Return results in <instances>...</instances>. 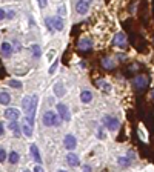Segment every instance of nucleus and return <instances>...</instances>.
<instances>
[{
    "instance_id": "obj_1",
    "label": "nucleus",
    "mask_w": 154,
    "mask_h": 172,
    "mask_svg": "<svg viewBox=\"0 0 154 172\" xmlns=\"http://www.w3.org/2000/svg\"><path fill=\"white\" fill-rule=\"evenodd\" d=\"M22 106L25 109V112H26V117L31 118V120H34V115H35V108H37V97L32 95H26V97H23L22 100Z\"/></svg>"
},
{
    "instance_id": "obj_2",
    "label": "nucleus",
    "mask_w": 154,
    "mask_h": 172,
    "mask_svg": "<svg viewBox=\"0 0 154 172\" xmlns=\"http://www.w3.org/2000/svg\"><path fill=\"white\" fill-rule=\"evenodd\" d=\"M42 122H43V125H45V126H59V125H60V122H62V118L59 117V114H57V112L48 111V112H45V114H43Z\"/></svg>"
},
{
    "instance_id": "obj_3",
    "label": "nucleus",
    "mask_w": 154,
    "mask_h": 172,
    "mask_svg": "<svg viewBox=\"0 0 154 172\" xmlns=\"http://www.w3.org/2000/svg\"><path fill=\"white\" fill-rule=\"evenodd\" d=\"M45 22H46V26H48L49 31H54V29L62 31L63 26H65V25H63V20H62L60 16H54V17H51V19H46Z\"/></svg>"
},
{
    "instance_id": "obj_4",
    "label": "nucleus",
    "mask_w": 154,
    "mask_h": 172,
    "mask_svg": "<svg viewBox=\"0 0 154 172\" xmlns=\"http://www.w3.org/2000/svg\"><path fill=\"white\" fill-rule=\"evenodd\" d=\"M102 122H103V126L105 128H108L109 131H112V132H116L119 129V120L116 117H111V115H105L103 118H102Z\"/></svg>"
},
{
    "instance_id": "obj_5",
    "label": "nucleus",
    "mask_w": 154,
    "mask_h": 172,
    "mask_svg": "<svg viewBox=\"0 0 154 172\" xmlns=\"http://www.w3.org/2000/svg\"><path fill=\"white\" fill-rule=\"evenodd\" d=\"M57 114H59V117L62 118L63 122H69L71 114H69V109H68V106H66V104L59 103V104H57Z\"/></svg>"
},
{
    "instance_id": "obj_6",
    "label": "nucleus",
    "mask_w": 154,
    "mask_h": 172,
    "mask_svg": "<svg viewBox=\"0 0 154 172\" xmlns=\"http://www.w3.org/2000/svg\"><path fill=\"white\" fill-rule=\"evenodd\" d=\"M74 8H75V12L77 14H86L88 12V9H89V3L86 2V0H77L75 2V5H74Z\"/></svg>"
},
{
    "instance_id": "obj_7",
    "label": "nucleus",
    "mask_w": 154,
    "mask_h": 172,
    "mask_svg": "<svg viewBox=\"0 0 154 172\" xmlns=\"http://www.w3.org/2000/svg\"><path fill=\"white\" fill-rule=\"evenodd\" d=\"M133 85H134L136 89H143L148 85V78L145 75H136L134 80H133Z\"/></svg>"
},
{
    "instance_id": "obj_8",
    "label": "nucleus",
    "mask_w": 154,
    "mask_h": 172,
    "mask_svg": "<svg viewBox=\"0 0 154 172\" xmlns=\"http://www.w3.org/2000/svg\"><path fill=\"white\" fill-rule=\"evenodd\" d=\"M19 117H20V112H19V109H16V108H8V109L5 111V118H6V120L16 122V120H19Z\"/></svg>"
},
{
    "instance_id": "obj_9",
    "label": "nucleus",
    "mask_w": 154,
    "mask_h": 172,
    "mask_svg": "<svg viewBox=\"0 0 154 172\" xmlns=\"http://www.w3.org/2000/svg\"><path fill=\"white\" fill-rule=\"evenodd\" d=\"M93 48V40L89 37H83L79 40V49L80 51H89Z\"/></svg>"
},
{
    "instance_id": "obj_10",
    "label": "nucleus",
    "mask_w": 154,
    "mask_h": 172,
    "mask_svg": "<svg viewBox=\"0 0 154 172\" xmlns=\"http://www.w3.org/2000/svg\"><path fill=\"white\" fill-rule=\"evenodd\" d=\"M63 144H65L66 149H74L75 144H77V140H75L74 135L68 134V135H65V138H63Z\"/></svg>"
},
{
    "instance_id": "obj_11",
    "label": "nucleus",
    "mask_w": 154,
    "mask_h": 172,
    "mask_svg": "<svg viewBox=\"0 0 154 172\" xmlns=\"http://www.w3.org/2000/svg\"><path fill=\"white\" fill-rule=\"evenodd\" d=\"M114 43L117 45L119 48H125V46H126V37H125V34H123V32H117V34H116Z\"/></svg>"
},
{
    "instance_id": "obj_12",
    "label": "nucleus",
    "mask_w": 154,
    "mask_h": 172,
    "mask_svg": "<svg viewBox=\"0 0 154 172\" xmlns=\"http://www.w3.org/2000/svg\"><path fill=\"white\" fill-rule=\"evenodd\" d=\"M0 51H2V56H3V57H9V56L12 54V46H11V43L3 42L2 46H0Z\"/></svg>"
},
{
    "instance_id": "obj_13",
    "label": "nucleus",
    "mask_w": 154,
    "mask_h": 172,
    "mask_svg": "<svg viewBox=\"0 0 154 172\" xmlns=\"http://www.w3.org/2000/svg\"><path fill=\"white\" fill-rule=\"evenodd\" d=\"M31 154H32V158H34V161L37 163V164H40L42 163V158H40V154H38V149H37V146L35 144H31Z\"/></svg>"
},
{
    "instance_id": "obj_14",
    "label": "nucleus",
    "mask_w": 154,
    "mask_h": 172,
    "mask_svg": "<svg viewBox=\"0 0 154 172\" xmlns=\"http://www.w3.org/2000/svg\"><path fill=\"white\" fill-rule=\"evenodd\" d=\"M66 161H68L69 166H79V157H77L75 154H72V152H69L66 155Z\"/></svg>"
},
{
    "instance_id": "obj_15",
    "label": "nucleus",
    "mask_w": 154,
    "mask_h": 172,
    "mask_svg": "<svg viewBox=\"0 0 154 172\" xmlns=\"http://www.w3.org/2000/svg\"><path fill=\"white\" fill-rule=\"evenodd\" d=\"M80 100H82V103H89L93 100V92L91 91H82L80 92Z\"/></svg>"
},
{
    "instance_id": "obj_16",
    "label": "nucleus",
    "mask_w": 154,
    "mask_h": 172,
    "mask_svg": "<svg viewBox=\"0 0 154 172\" xmlns=\"http://www.w3.org/2000/svg\"><path fill=\"white\" fill-rule=\"evenodd\" d=\"M8 128H9L11 131H14V135H16V137H20L22 131H20V128H19V123H17V122H11V123L8 125Z\"/></svg>"
},
{
    "instance_id": "obj_17",
    "label": "nucleus",
    "mask_w": 154,
    "mask_h": 172,
    "mask_svg": "<svg viewBox=\"0 0 154 172\" xmlns=\"http://www.w3.org/2000/svg\"><path fill=\"white\" fill-rule=\"evenodd\" d=\"M11 101V95L8 94V92H0V104H9Z\"/></svg>"
},
{
    "instance_id": "obj_18",
    "label": "nucleus",
    "mask_w": 154,
    "mask_h": 172,
    "mask_svg": "<svg viewBox=\"0 0 154 172\" xmlns=\"http://www.w3.org/2000/svg\"><path fill=\"white\" fill-rule=\"evenodd\" d=\"M54 94H56L57 97L65 95V88H63V85H62V83H57V85L54 86Z\"/></svg>"
},
{
    "instance_id": "obj_19",
    "label": "nucleus",
    "mask_w": 154,
    "mask_h": 172,
    "mask_svg": "<svg viewBox=\"0 0 154 172\" xmlns=\"http://www.w3.org/2000/svg\"><path fill=\"white\" fill-rule=\"evenodd\" d=\"M117 163L122 167H126V166H130V158H128V157H119L117 158Z\"/></svg>"
},
{
    "instance_id": "obj_20",
    "label": "nucleus",
    "mask_w": 154,
    "mask_h": 172,
    "mask_svg": "<svg viewBox=\"0 0 154 172\" xmlns=\"http://www.w3.org/2000/svg\"><path fill=\"white\" fill-rule=\"evenodd\" d=\"M19 161V154L16 152V151H12L11 154H9V163L11 164H16Z\"/></svg>"
},
{
    "instance_id": "obj_21",
    "label": "nucleus",
    "mask_w": 154,
    "mask_h": 172,
    "mask_svg": "<svg viewBox=\"0 0 154 172\" xmlns=\"http://www.w3.org/2000/svg\"><path fill=\"white\" fill-rule=\"evenodd\" d=\"M23 134L26 135V137H31V135H32V126H29V125L25 123V125H23Z\"/></svg>"
},
{
    "instance_id": "obj_22",
    "label": "nucleus",
    "mask_w": 154,
    "mask_h": 172,
    "mask_svg": "<svg viewBox=\"0 0 154 172\" xmlns=\"http://www.w3.org/2000/svg\"><path fill=\"white\" fill-rule=\"evenodd\" d=\"M8 86L14 88V89H20L22 88V83L19 80H8Z\"/></svg>"
},
{
    "instance_id": "obj_23",
    "label": "nucleus",
    "mask_w": 154,
    "mask_h": 172,
    "mask_svg": "<svg viewBox=\"0 0 154 172\" xmlns=\"http://www.w3.org/2000/svg\"><path fill=\"white\" fill-rule=\"evenodd\" d=\"M103 66H105L106 69H111V68H114L112 60H111V59H103Z\"/></svg>"
},
{
    "instance_id": "obj_24",
    "label": "nucleus",
    "mask_w": 154,
    "mask_h": 172,
    "mask_svg": "<svg viewBox=\"0 0 154 172\" xmlns=\"http://www.w3.org/2000/svg\"><path fill=\"white\" fill-rule=\"evenodd\" d=\"M99 85L102 86V89H103V91H106V92H109V91H111V85H109V83H105V82H99Z\"/></svg>"
},
{
    "instance_id": "obj_25",
    "label": "nucleus",
    "mask_w": 154,
    "mask_h": 172,
    "mask_svg": "<svg viewBox=\"0 0 154 172\" xmlns=\"http://www.w3.org/2000/svg\"><path fill=\"white\" fill-rule=\"evenodd\" d=\"M32 51H34V57H40V48H38L37 45L32 46Z\"/></svg>"
},
{
    "instance_id": "obj_26",
    "label": "nucleus",
    "mask_w": 154,
    "mask_h": 172,
    "mask_svg": "<svg viewBox=\"0 0 154 172\" xmlns=\"http://www.w3.org/2000/svg\"><path fill=\"white\" fill-rule=\"evenodd\" d=\"M54 56H56V51H54V49H51V51L48 52V56H46V59H48V60L51 62V60L54 59Z\"/></svg>"
},
{
    "instance_id": "obj_27",
    "label": "nucleus",
    "mask_w": 154,
    "mask_h": 172,
    "mask_svg": "<svg viewBox=\"0 0 154 172\" xmlns=\"http://www.w3.org/2000/svg\"><path fill=\"white\" fill-rule=\"evenodd\" d=\"M5 160H6V151L0 149V161H5Z\"/></svg>"
},
{
    "instance_id": "obj_28",
    "label": "nucleus",
    "mask_w": 154,
    "mask_h": 172,
    "mask_svg": "<svg viewBox=\"0 0 154 172\" xmlns=\"http://www.w3.org/2000/svg\"><path fill=\"white\" fill-rule=\"evenodd\" d=\"M97 135H99V138H100V140H103V138L106 137V135L103 134V129H102V128H100V129L97 131Z\"/></svg>"
},
{
    "instance_id": "obj_29",
    "label": "nucleus",
    "mask_w": 154,
    "mask_h": 172,
    "mask_svg": "<svg viewBox=\"0 0 154 172\" xmlns=\"http://www.w3.org/2000/svg\"><path fill=\"white\" fill-rule=\"evenodd\" d=\"M59 14H60V16H65V14H66L65 6H63V5H60V6H59Z\"/></svg>"
},
{
    "instance_id": "obj_30",
    "label": "nucleus",
    "mask_w": 154,
    "mask_h": 172,
    "mask_svg": "<svg viewBox=\"0 0 154 172\" xmlns=\"http://www.w3.org/2000/svg\"><path fill=\"white\" fill-rule=\"evenodd\" d=\"M56 69H57V60H56V63L49 68V74H54V72H56Z\"/></svg>"
},
{
    "instance_id": "obj_31",
    "label": "nucleus",
    "mask_w": 154,
    "mask_h": 172,
    "mask_svg": "<svg viewBox=\"0 0 154 172\" xmlns=\"http://www.w3.org/2000/svg\"><path fill=\"white\" fill-rule=\"evenodd\" d=\"M32 172H45V170H43V167H42L40 164H37V166L34 167V170H32Z\"/></svg>"
},
{
    "instance_id": "obj_32",
    "label": "nucleus",
    "mask_w": 154,
    "mask_h": 172,
    "mask_svg": "<svg viewBox=\"0 0 154 172\" xmlns=\"http://www.w3.org/2000/svg\"><path fill=\"white\" fill-rule=\"evenodd\" d=\"M5 17H6V12H5L3 9H0V20H3Z\"/></svg>"
},
{
    "instance_id": "obj_33",
    "label": "nucleus",
    "mask_w": 154,
    "mask_h": 172,
    "mask_svg": "<svg viewBox=\"0 0 154 172\" xmlns=\"http://www.w3.org/2000/svg\"><path fill=\"white\" fill-rule=\"evenodd\" d=\"M38 2H40V6H42V8L46 6V0H38Z\"/></svg>"
},
{
    "instance_id": "obj_34",
    "label": "nucleus",
    "mask_w": 154,
    "mask_h": 172,
    "mask_svg": "<svg viewBox=\"0 0 154 172\" xmlns=\"http://www.w3.org/2000/svg\"><path fill=\"white\" fill-rule=\"evenodd\" d=\"M8 17H9V19L14 17V11H9V12H8Z\"/></svg>"
},
{
    "instance_id": "obj_35",
    "label": "nucleus",
    "mask_w": 154,
    "mask_h": 172,
    "mask_svg": "<svg viewBox=\"0 0 154 172\" xmlns=\"http://www.w3.org/2000/svg\"><path fill=\"white\" fill-rule=\"evenodd\" d=\"M83 172H91V167H89V166H85V167H83Z\"/></svg>"
},
{
    "instance_id": "obj_36",
    "label": "nucleus",
    "mask_w": 154,
    "mask_h": 172,
    "mask_svg": "<svg viewBox=\"0 0 154 172\" xmlns=\"http://www.w3.org/2000/svg\"><path fill=\"white\" fill-rule=\"evenodd\" d=\"M2 134H3V125L0 123V135H2Z\"/></svg>"
},
{
    "instance_id": "obj_37",
    "label": "nucleus",
    "mask_w": 154,
    "mask_h": 172,
    "mask_svg": "<svg viewBox=\"0 0 154 172\" xmlns=\"http://www.w3.org/2000/svg\"><path fill=\"white\" fill-rule=\"evenodd\" d=\"M59 172H66V170H59Z\"/></svg>"
},
{
    "instance_id": "obj_38",
    "label": "nucleus",
    "mask_w": 154,
    "mask_h": 172,
    "mask_svg": "<svg viewBox=\"0 0 154 172\" xmlns=\"http://www.w3.org/2000/svg\"><path fill=\"white\" fill-rule=\"evenodd\" d=\"M25 172H31V170H25Z\"/></svg>"
},
{
    "instance_id": "obj_39",
    "label": "nucleus",
    "mask_w": 154,
    "mask_h": 172,
    "mask_svg": "<svg viewBox=\"0 0 154 172\" xmlns=\"http://www.w3.org/2000/svg\"><path fill=\"white\" fill-rule=\"evenodd\" d=\"M103 172H106V170H103Z\"/></svg>"
}]
</instances>
